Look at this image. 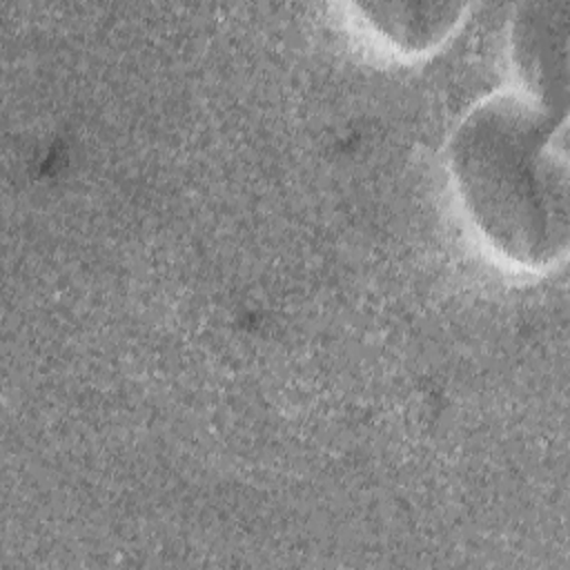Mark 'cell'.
<instances>
[{"label": "cell", "mask_w": 570, "mask_h": 570, "mask_svg": "<svg viewBox=\"0 0 570 570\" xmlns=\"http://www.w3.org/2000/svg\"><path fill=\"white\" fill-rule=\"evenodd\" d=\"M448 174L470 225L499 258L541 269L566 256V114L523 91L481 98L450 134Z\"/></svg>", "instance_id": "6da1fadb"}, {"label": "cell", "mask_w": 570, "mask_h": 570, "mask_svg": "<svg viewBox=\"0 0 570 570\" xmlns=\"http://www.w3.org/2000/svg\"><path fill=\"white\" fill-rule=\"evenodd\" d=\"M510 58L525 96L566 114L568 4L525 2L510 18Z\"/></svg>", "instance_id": "7a4b0ae2"}, {"label": "cell", "mask_w": 570, "mask_h": 570, "mask_svg": "<svg viewBox=\"0 0 570 570\" xmlns=\"http://www.w3.org/2000/svg\"><path fill=\"white\" fill-rule=\"evenodd\" d=\"M358 9L374 31L407 53H421L443 42L459 24L465 4L461 2H363Z\"/></svg>", "instance_id": "3957f363"}]
</instances>
